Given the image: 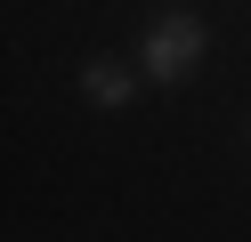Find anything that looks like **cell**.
<instances>
[{
    "label": "cell",
    "instance_id": "cell-2",
    "mask_svg": "<svg viewBox=\"0 0 251 242\" xmlns=\"http://www.w3.org/2000/svg\"><path fill=\"white\" fill-rule=\"evenodd\" d=\"M81 97H89L98 113H122V105L138 97V73L114 65V57H89V65H81Z\"/></svg>",
    "mask_w": 251,
    "mask_h": 242
},
{
    "label": "cell",
    "instance_id": "cell-1",
    "mask_svg": "<svg viewBox=\"0 0 251 242\" xmlns=\"http://www.w3.org/2000/svg\"><path fill=\"white\" fill-rule=\"evenodd\" d=\"M202 48H211V32H202V16H154L146 41H138V65H146V81H162V89H178L186 73L202 65Z\"/></svg>",
    "mask_w": 251,
    "mask_h": 242
}]
</instances>
